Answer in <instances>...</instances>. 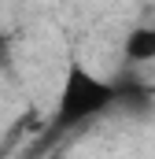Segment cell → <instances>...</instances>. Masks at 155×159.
Masks as SVG:
<instances>
[{
	"label": "cell",
	"mask_w": 155,
	"mask_h": 159,
	"mask_svg": "<svg viewBox=\"0 0 155 159\" xmlns=\"http://www.w3.org/2000/svg\"><path fill=\"white\" fill-rule=\"evenodd\" d=\"M118 104V85L107 78H100L92 67L70 59L63 85H59V104H55V126L59 129H74L85 122L107 115Z\"/></svg>",
	"instance_id": "6da1fadb"
},
{
	"label": "cell",
	"mask_w": 155,
	"mask_h": 159,
	"mask_svg": "<svg viewBox=\"0 0 155 159\" xmlns=\"http://www.w3.org/2000/svg\"><path fill=\"white\" fill-rule=\"evenodd\" d=\"M122 52H126V59H133V63H152L155 59V26H137V30H129L126 41H122Z\"/></svg>",
	"instance_id": "7a4b0ae2"
}]
</instances>
